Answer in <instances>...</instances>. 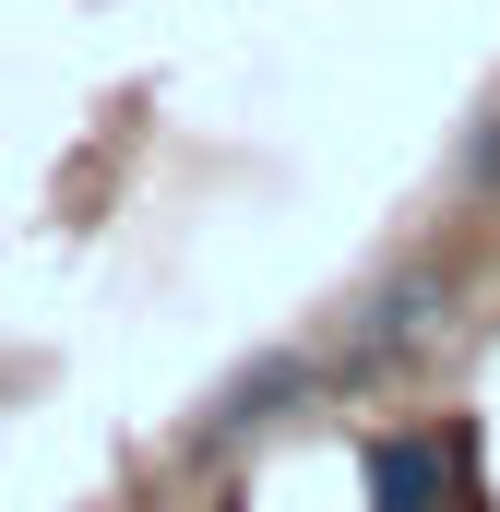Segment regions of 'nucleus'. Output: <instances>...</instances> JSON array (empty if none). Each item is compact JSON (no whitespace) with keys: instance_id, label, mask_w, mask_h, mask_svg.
Listing matches in <instances>:
<instances>
[{"instance_id":"f257e3e1","label":"nucleus","mask_w":500,"mask_h":512,"mask_svg":"<svg viewBox=\"0 0 500 512\" xmlns=\"http://www.w3.org/2000/svg\"><path fill=\"white\" fill-rule=\"evenodd\" d=\"M441 310H453V274H441V262L393 274V286H381L370 310H358V334L334 346V370H322V382H381V370H393V358H405V346H417V334H429Z\"/></svg>"},{"instance_id":"f03ea898","label":"nucleus","mask_w":500,"mask_h":512,"mask_svg":"<svg viewBox=\"0 0 500 512\" xmlns=\"http://www.w3.org/2000/svg\"><path fill=\"white\" fill-rule=\"evenodd\" d=\"M441 501H453V453H441L429 429L370 441V512H441Z\"/></svg>"},{"instance_id":"7ed1b4c3","label":"nucleus","mask_w":500,"mask_h":512,"mask_svg":"<svg viewBox=\"0 0 500 512\" xmlns=\"http://www.w3.org/2000/svg\"><path fill=\"white\" fill-rule=\"evenodd\" d=\"M310 382H322V358H262V370H239V382H227L215 405H203V453H227L239 429H262L274 405H298Z\"/></svg>"}]
</instances>
